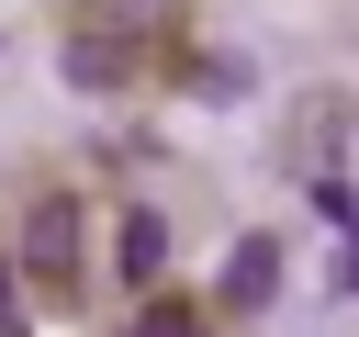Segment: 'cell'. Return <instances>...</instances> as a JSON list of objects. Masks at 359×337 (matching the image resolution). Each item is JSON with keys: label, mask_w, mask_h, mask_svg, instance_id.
Here are the masks:
<instances>
[{"label": "cell", "mask_w": 359, "mask_h": 337, "mask_svg": "<svg viewBox=\"0 0 359 337\" xmlns=\"http://www.w3.org/2000/svg\"><path fill=\"white\" fill-rule=\"evenodd\" d=\"M168 270V225L157 213H123V281H157Z\"/></svg>", "instance_id": "cell-3"}, {"label": "cell", "mask_w": 359, "mask_h": 337, "mask_svg": "<svg viewBox=\"0 0 359 337\" xmlns=\"http://www.w3.org/2000/svg\"><path fill=\"white\" fill-rule=\"evenodd\" d=\"M280 292V247L269 236H236V258H224V303H269Z\"/></svg>", "instance_id": "cell-2"}, {"label": "cell", "mask_w": 359, "mask_h": 337, "mask_svg": "<svg viewBox=\"0 0 359 337\" xmlns=\"http://www.w3.org/2000/svg\"><path fill=\"white\" fill-rule=\"evenodd\" d=\"M22 270L56 281V292L79 281V202H67V191H34V202H22Z\"/></svg>", "instance_id": "cell-1"}, {"label": "cell", "mask_w": 359, "mask_h": 337, "mask_svg": "<svg viewBox=\"0 0 359 337\" xmlns=\"http://www.w3.org/2000/svg\"><path fill=\"white\" fill-rule=\"evenodd\" d=\"M0 337H34V326H22V303H11V270H0Z\"/></svg>", "instance_id": "cell-6"}, {"label": "cell", "mask_w": 359, "mask_h": 337, "mask_svg": "<svg viewBox=\"0 0 359 337\" xmlns=\"http://www.w3.org/2000/svg\"><path fill=\"white\" fill-rule=\"evenodd\" d=\"M135 337H213V326H202L191 303H146V315H135Z\"/></svg>", "instance_id": "cell-5"}, {"label": "cell", "mask_w": 359, "mask_h": 337, "mask_svg": "<svg viewBox=\"0 0 359 337\" xmlns=\"http://www.w3.org/2000/svg\"><path fill=\"white\" fill-rule=\"evenodd\" d=\"M337 292H359V225H348V247H337Z\"/></svg>", "instance_id": "cell-7"}, {"label": "cell", "mask_w": 359, "mask_h": 337, "mask_svg": "<svg viewBox=\"0 0 359 337\" xmlns=\"http://www.w3.org/2000/svg\"><path fill=\"white\" fill-rule=\"evenodd\" d=\"M67 79H79V90H112V79H123V45H90V34H79V45H67Z\"/></svg>", "instance_id": "cell-4"}]
</instances>
